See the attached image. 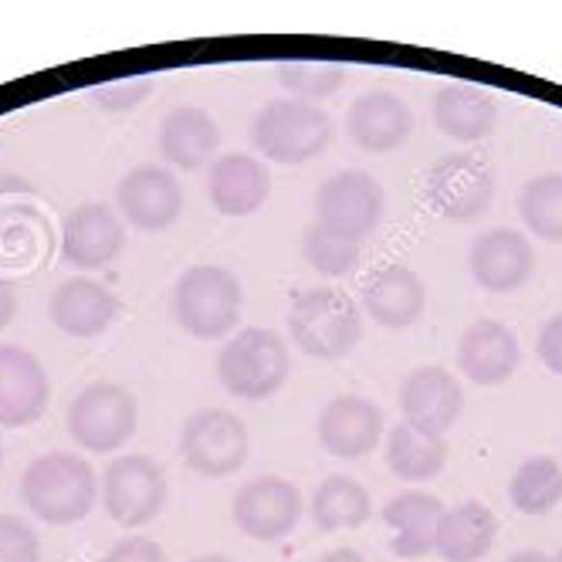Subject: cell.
<instances>
[{
    "label": "cell",
    "mask_w": 562,
    "mask_h": 562,
    "mask_svg": "<svg viewBox=\"0 0 562 562\" xmlns=\"http://www.w3.org/2000/svg\"><path fill=\"white\" fill-rule=\"evenodd\" d=\"M99 495L95 471L86 458L52 451L34 458L21 477V498L24 505L48 521V526H75L82 521Z\"/></svg>",
    "instance_id": "6da1fadb"
},
{
    "label": "cell",
    "mask_w": 562,
    "mask_h": 562,
    "mask_svg": "<svg viewBox=\"0 0 562 562\" xmlns=\"http://www.w3.org/2000/svg\"><path fill=\"white\" fill-rule=\"evenodd\" d=\"M289 333L312 359H342L363 339V315L339 289H308L292 302Z\"/></svg>",
    "instance_id": "7a4b0ae2"
},
{
    "label": "cell",
    "mask_w": 562,
    "mask_h": 562,
    "mask_svg": "<svg viewBox=\"0 0 562 562\" xmlns=\"http://www.w3.org/2000/svg\"><path fill=\"white\" fill-rule=\"evenodd\" d=\"M240 295L237 278L217 265H193L180 274L173 285V315L193 339H221L240 318Z\"/></svg>",
    "instance_id": "3957f363"
},
{
    "label": "cell",
    "mask_w": 562,
    "mask_h": 562,
    "mask_svg": "<svg viewBox=\"0 0 562 562\" xmlns=\"http://www.w3.org/2000/svg\"><path fill=\"white\" fill-rule=\"evenodd\" d=\"M292 373L289 346L271 329L234 333L217 356V380L240 400H268Z\"/></svg>",
    "instance_id": "277c9868"
},
{
    "label": "cell",
    "mask_w": 562,
    "mask_h": 562,
    "mask_svg": "<svg viewBox=\"0 0 562 562\" xmlns=\"http://www.w3.org/2000/svg\"><path fill=\"white\" fill-rule=\"evenodd\" d=\"M251 139L258 153H265L274 164H305V159L326 153L333 139V126L329 115L323 109H315L312 102L278 99L258 112Z\"/></svg>",
    "instance_id": "5b68a950"
},
{
    "label": "cell",
    "mask_w": 562,
    "mask_h": 562,
    "mask_svg": "<svg viewBox=\"0 0 562 562\" xmlns=\"http://www.w3.org/2000/svg\"><path fill=\"white\" fill-rule=\"evenodd\" d=\"M136 420H139V411H136L133 393L115 383L86 386L68 407L71 440L92 454H109L123 448L136 430Z\"/></svg>",
    "instance_id": "8992f818"
},
{
    "label": "cell",
    "mask_w": 562,
    "mask_h": 562,
    "mask_svg": "<svg viewBox=\"0 0 562 562\" xmlns=\"http://www.w3.org/2000/svg\"><path fill=\"white\" fill-rule=\"evenodd\" d=\"M180 451L196 474L227 477L245 468L251 451V434L240 417L221 407H207L187 417L180 430Z\"/></svg>",
    "instance_id": "52a82bcc"
},
{
    "label": "cell",
    "mask_w": 562,
    "mask_h": 562,
    "mask_svg": "<svg viewBox=\"0 0 562 562\" xmlns=\"http://www.w3.org/2000/svg\"><path fill=\"white\" fill-rule=\"evenodd\" d=\"M102 502L115 526L139 529L167 505V474L146 454H126L105 468Z\"/></svg>",
    "instance_id": "ba28073f"
},
{
    "label": "cell",
    "mask_w": 562,
    "mask_h": 562,
    "mask_svg": "<svg viewBox=\"0 0 562 562\" xmlns=\"http://www.w3.org/2000/svg\"><path fill=\"white\" fill-rule=\"evenodd\" d=\"M302 492L278 474H261L234 495L237 529L255 542H278L302 521Z\"/></svg>",
    "instance_id": "9c48e42d"
},
{
    "label": "cell",
    "mask_w": 562,
    "mask_h": 562,
    "mask_svg": "<svg viewBox=\"0 0 562 562\" xmlns=\"http://www.w3.org/2000/svg\"><path fill=\"white\" fill-rule=\"evenodd\" d=\"M495 177L485 159L471 153H454L434 164L427 177L430 207L448 221H474L492 207Z\"/></svg>",
    "instance_id": "30bf717a"
},
{
    "label": "cell",
    "mask_w": 562,
    "mask_h": 562,
    "mask_svg": "<svg viewBox=\"0 0 562 562\" xmlns=\"http://www.w3.org/2000/svg\"><path fill=\"white\" fill-rule=\"evenodd\" d=\"M318 224L363 240L383 217V187L363 170H342L318 190Z\"/></svg>",
    "instance_id": "8fae6325"
},
{
    "label": "cell",
    "mask_w": 562,
    "mask_h": 562,
    "mask_svg": "<svg viewBox=\"0 0 562 562\" xmlns=\"http://www.w3.org/2000/svg\"><path fill=\"white\" fill-rule=\"evenodd\" d=\"M48 396L52 386L42 359L14 342H0V424L31 427L42 420Z\"/></svg>",
    "instance_id": "7c38bea8"
},
{
    "label": "cell",
    "mask_w": 562,
    "mask_h": 562,
    "mask_svg": "<svg viewBox=\"0 0 562 562\" xmlns=\"http://www.w3.org/2000/svg\"><path fill=\"white\" fill-rule=\"evenodd\" d=\"M115 200L123 217L146 234L167 231L183 211V187L170 170L136 167L115 187Z\"/></svg>",
    "instance_id": "4fadbf2b"
},
{
    "label": "cell",
    "mask_w": 562,
    "mask_h": 562,
    "mask_svg": "<svg viewBox=\"0 0 562 562\" xmlns=\"http://www.w3.org/2000/svg\"><path fill=\"white\" fill-rule=\"evenodd\" d=\"M383 440V414L367 396H336L318 414V445L333 458L356 461L367 458Z\"/></svg>",
    "instance_id": "5bb4252c"
},
{
    "label": "cell",
    "mask_w": 562,
    "mask_h": 562,
    "mask_svg": "<svg viewBox=\"0 0 562 562\" xmlns=\"http://www.w3.org/2000/svg\"><path fill=\"white\" fill-rule=\"evenodd\" d=\"M471 278L488 292H515L529 281L536 251L529 237L515 227H495L481 234L471 248Z\"/></svg>",
    "instance_id": "9a60e30c"
},
{
    "label": "cell",
    "mask_w": 562,
    "mask_h": 562,
    "mask_svg": "<svg viewBox=\"0 0 562 562\" xmlns=\"http://www.w3.org/2000/svg\"><path fill=\"white\" fill-rule=\"evenodd\" d=\"M400 411L407 424L445 437L464 411V390L445 367H420L400 390Z\"/></svg>",
    "instance_id": "2e32d148"
},
{
    "label": "cell",
    "mask_w": 562,
    "mask_h": 562,
    "mask_svg": "<svg viewBox=\"0 0 562 562\" xmlns=\"http://www.w3.org/2000/svg\"><path fill=\"white\" fill-rule=\"evenodd\" d=\"M126 245V227L105 204H82L65 217L61 255L75 268H105Z\"/></svg>",
    "instance_id": "e0dca14e"
},
{
    "label": "cell",
    "mask_w": 562,
    "mask_h": 562,
    "mask_svg": "<svg viewBox=\"0 0 562 562\" xmlns=\"http://www.w3.org/2000/svg\"><path fill=\"white\" fill-rule=\"evenodd\" d=\"M521 359V346L515 333L495 318L471 323L458 342V367L474 386H498L505 383Z\"/></svg>",
    "instance_id": "ac0fdd59"
},
{
    "label": "cell",
    "mask_w": 562,
    "mask_h": 562,
    "mask_svg": "<svg viewBox=\"0 0 562 562\" xmlns=\"http://www.w3.org/2000/svg\"><path fill=\"white\" fill-rule=\"evenodd\" d=\"M427 289L414 268L386 265L376 268L363 285V308L383 329H407L424 315Z\"/></svg>",
    "instance_id": "d6986e66"
},
{
    "label": "cell",
    "mask_w": 562,
    "mask_h": 562,
    "mask_svg": "<svg viewBox=\"0 0 562 562\" xmlns=\"http://www.w3.org/2000/svg\"><path fill=\"white\" fill-rule=\"evenodd\" d=\"M414 130L411 105L383 89L359 95L349 109V136L367 153H390L404 146Z\"/></svg>",
    "instance_id": "ffe728a7"
},
{
    "label": "cell",
    "mask_w": 562,
    "mask_h": 562,
    "mask_svg": "<svg viewBox=\"0 0 562 562\" xmlns=\"http://www.w3.org/2000/svg\"><path fill=\"white\" fill-rule=\"evenodd\" d=\"M207 193H211V204L224 217H248L265 207V200L271 193V177L255 156L231 153V156H221L211 167Z\"/></svg>",
    "instance_id": "44dd1931"
},
{
    "label": "cell",
    "mask_w": 562,
    "mask_h": 562,
    "mask_svg": "<svg viewBox=\"0 0 562 562\" xmlns=\"http://www.w3.org/2000/svg\"><path fill=\"white\" fill-rule=\"evenodd\" d=\"M119 312L115 295L92 278H68L52 295V323L75 339H95Z\"/></svg>",
    "instance_id": "7402d4cb"
},
{
    "label": "cell",
    "mask_w": 562,
    "mask_h": 562,
    "mask_svg": "<svg viewBox=\"0 0 562 562\" xmlns=\"http://www.w3.org/2000/svg\"><path fill=\"white\" fill-rule=\"evenodd\" d=\"M217 146H221V130L214 123V115L196 105L173 109L164 119V126H159V153L177 170L207 167Z\"/></svg>",
    "instance_id": "603a6c76"
},
{
    "label": "cell",
    "mask_w": 562,
    "mask_h": 562,
    "mask_svg": "<svg viewBox=\"0 0 562 562\" xmlns=\"http://www.w3.org/2000/svg\"><path fill=\"white\" fill-rule=\"evenodd\" d=\"M445 505L437 495L427 492H404L386 502L383 521L386 529H393V552L400 559H420L434 552L440 518H445Z\"/></svg>",
    "instance_id": "cb8c5ba5"
},
{
    "label": "cell",
    "mask_w": 562,
    "mask_h": 562,
    "mask_svg": "<svg viewBox=\"0 0 562 562\" xmlns=\"http://www.w3.org/2000/svg\"><path fill=\"white\" fill-rule=\"evenodd\" d=\"M434 123L458 143H477L495 130L498 105L485 89L471 82H451L434 95Z\"/></svg>",
    "instance_id": "d4e9b609"
},
{
    "label": "cell",
    "mask_w": 562,
    "mask_h": 562,
    "mask_svg": "<svg viewBox=\"0 0 562 562\" xmlns=\"http://www.w3.org/2000/svg\"><path fill=\"white\" fill-rule=\"evenodd\" d=\"M495 539H498L495 512L481 502H464L440 518L434 552L448 562H477L492 552Z\"/></svg>",
    "instance_id": "484cf974"
},
{
    "label": "cell",
    "mask_w": 562,
    "mask_h": 562,
    "mask_svg": "<svg viewBox=\"0 0 562 562\" xmlns=\"http://www.w3.org/2000/svg\"><path fill=\"white\" fill-rule=\"evenodd\" d=\"M448 464V440L414 424H396L386 440V468L404 481H430Z\"/></svg>",
    "instance_id": "4316f807"
},
{
    "label": "cell",
    "mask_w": 562,
    "mask_h": 562,
    "mask_svg": "<svg viewBox=\"0 0 562 562\" xmlns=\"http://www.w3.org/2000/svg\"><path fill=\"white\" fill-rule=\"evenodd\" d=\"M373 502L370 492L349 474H333L312 495V521L323 532L336 529H359L370 518Z\"/></svg>",
    "instance_id": "83f0119b"
},
{
    "label": "cell",
    "mask_w": 562,
    "mask_h": 562,
    "mask_svg": "<svg viewBox=\"0 0 562 562\" xmlns=\"http://www.w3.org/2000/svg\"><path fill=\"white\" fill-rule=\"evenodd\" d=\"M508 498L521 515H546L562 505V468L539 454L521 461L518 471L512 474Z\"/></svg>",
    "instance_id": "f1b7e54d"
},
{
    "label": "cell",
    "mask_w": 562,
    "mask_h": 562,
    "mask_svg": "<svg viewBox=\"0 0 562 562\" xmlns=\"http://www.w3.org/2000/svg\"><path fill=\"white\" fill-rule=\"evenodd\" d=\"M526 227L546 240H562V173H542L526 183L518 196Z\"/></svg>",
    "instance_id": "f546056e"
},
{
    "label": "cell",
    "mask_w": 562,
    "mask_h": 562,
    "mask_svg": "<svg viewBox=\"0 0 562 562\" xmlns=\"http://www.w3.org/2000/svg\"><path fill=\"white\" fill-rule=\"evenodd\" d=\"M302 251H305V261L323 271L329 278H342L356 268L359 261V240L339 234V231H329L326 224H312L305 231V240H302Z\"/></svg>",
    "instance_id": "4dcf8cb0"
},
{
    "label": "cell",
    "mask_w": 562,
    "mask_h": 562,
    "mask_svg": "<svg viewBox=\"0 0 562 562\" xmlns=\"http://www.w3.org/2000/svg\"><path fill=\"white\" fill-rule=\"evenodd\" d=\"M278 78L302 102H312V99H326V95L339 92V86L346 82V68L339 61H326V58H292V61L278 65Z\"/></svg>",
    "instance_id": "1f68e13d"
},
{
    "label": "cell",
    "mask_w": 562,
    "mask_h": 562,
    "mask_svg": "<svg viewBox=\"0 0 562 562\" xmlns=\"http://www.w3.org/2000/svg\"><path fill=\"white\" fill-rule=\"evenodd\" d=\"M11 221L14 227H8L4 214H0V265H27L31 258H37L42 245L34 240V227L42 231L45 217L34 214L31 207H11Z\"/></svg>",
    "instance_id": "d6a6232c"
},
{
    "label": "cell",
    "mask_w": 562,
    "mask_h": 562,
    "mask_svg": "<svg viewBox=\"0 0 562 562\" xmlns=\"http://www.w3.org/2000/svg\"><path fill=\"white\" fill-rule=\"evenodd\" d=\"M0 562H42V539L14 515H0Z\"/></svg>",
    "instance_id": "836d02e7"
},
{
    "label": "cell",
    "mask_w": 562,
    "mask_h": 562,
    "mask_svg": "<svg viewBox=\"0 0 562 562\" xmlns=\"http://www.w3.org/2000/svg\"><path fill=\"white\" fill-rule=\"evenodd\" d=\"M149 92H153V78L133 75V78H119V82L99 86V89H95V102H99L105 112H126V109L139 105Z\"/></svg>",
    "instance_id": "e575fe53"
},
{
    "label": "cell",
    "mask_w": 562,
    "mask_h": 562,
    "mask_svg": "<svg viewBox=\"0 0 562 562\" xmlns=\"http://www.w3.org/2000/svg\"><path fill=\"white\" fill-rule=\"evenodd\" d=\"M536 352L542 359V367L555 376H562V312L546 318L539 339H536Z\"/></svg>",
    "instance_id": "d590c367"
},
{
    "label": "cell",
    "mask_w": 562,
    "mask_h": 562,
    "mask_svg": "<svg viewBox=\"0 0 562 562\" xmlns=\"http://www.w3.org/2000/svg\"><path fill=\"white\" fill-rule=\"evenodd\" d=\"M105 562H167V559H164V549H159L153 539H146V536H130V539H119V542L109 549Z\"/></svg>",
    "instance_id": "8d00e7d4"
},
{
    "label": "cell",
    "mask_w": 562,
    "mask_h": 562,
    "mask_svg": "<svg viewBox=\"0 0 562 562\" xmlns=\"http://www.w3.org/2000/svg\"><path fill=\"white\" fill-rule=\"evenodd\" d=\"M18 315V292L11 289V281L0 278V329Z\"/></svg>",
    "instance_id": "74e56055"
},
{
    "label": "cell",
    "mask_w": 562,
    "mask_h": 562,
    "mask_svg": "<svg viewBox=\"0 0 562 562\" xmlns=\"http://www.w3.org/2000/svg\"><path fill=\"white\" fill-rule=\"evenodd\" d=\"M318 562H367V559L359 555L356 549H333V552H326Z\"/></svg>",
    "instance_id": "f35d334b"
},
{
    "label": "cell",
    "mask_w": 562,
    "mask_h": 562,
    "mask_svg": "<svg viewBox=\"0 0 562 562\" xmlns=\"http://www.w3.org/2000/svg\"><path fill=\"white\" fill-rule=\"evenodd\" d=\"M505 562H549V555H546V552L529 549V552H515V555H508Z\"/></svg>",
    "instance_id": "ab89813d"
},
{
    "label": "cell",
    "mask_w": 562,
    "mask_h": 562,
    "mask_svg": "<svg viewBox=\"0 0 562 562\" xmlns=\"http://www.w3.org/2000/svg\"><path fill=\"white\" fill-rule=\"evenodd\" d=\"M190 562H231L227 555H217V552H207V555H196V559H190Z\"/></svg>",
    "instance_id": "60d3db41"
},
{
    "label": "cell",
    "mask_w": 562,
    "mask_h": 562,
    "mask_svg": "<svg viewBox=\"0 0 562 562\" xmlns=\"http://www.w3.org/2000/svg\"><path fill=\"white\" fill-rule=\"evenodd\" d=\"M549 562H562V549H559V552H555V555H552Z\"/></svg>",
    "instance_id": "b9f144b4"
},
{
    "label": "cell",
    "mask_w": 562,
    "mask_h": 562,
    "mask_svg": "<svg viewBox=\"0 0 562 562\" xmlns=\"http://www.w3.org/2000/svg\"><path fill=\"white\" fill-rule=\"evenodd\" d=\"M0 464H4V448H0Z\"/></svg>",
    "instance_id": "7bdbcfd3"
}]
</instances>
